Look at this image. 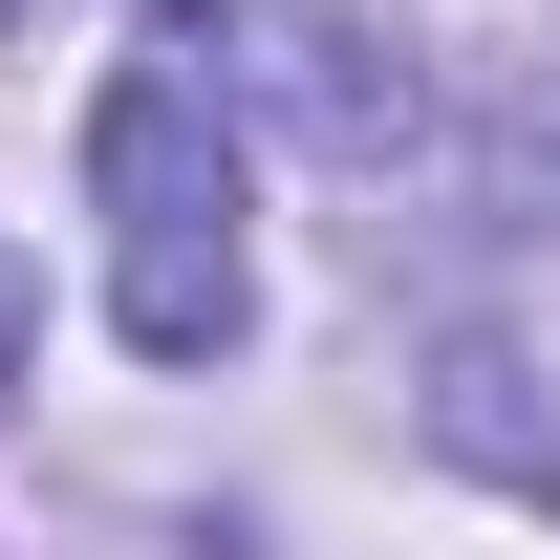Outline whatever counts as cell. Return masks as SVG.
Listing matches in <instances>:
<instances>
[{
  "label": "cell",
  "instance_id": "2",
  "mask_svg": "<svg viewBox=\"0 0 560 560\" xmlns=\"http://www.w3.org/2000/svg\"><path fill=\"white\" fill-rule=\"evenodd\" d=\"M151 44H173L195 86H280L324 151H388V130H410V66H366V0H173Z\"/></svg>",
  "mask_w": 560,
  "mask_h": 560
},
{
  "label": "cell",
  "instance_id": "1",
  "mask_svg": "<svg viewBox=\"0 0 560 560\" xmlns=\"http://www.w3.org/2000/svg\"><path fill=\"white\" fill-rule=\"evenodd\" d=\"M86 215H108V324L151 366H215L259 324V259H237V130H215L195 66H130L86 108Z\"/></svg>",
  "mask_w": 560,
  "mask_h": 560
},
{
  "label": "cell",
  "instance_id": "3",
  "mask_svg": "<svg viewBox=\"0 0 560 560\" xmlns=\"http://www.w3.org/2000/svg\"><path fill=\"white\" fill-rule=\"evenodd\" d=\"M0 388H22V259H0Z\"/></svg>",
  "mask_w": 560,
  "mask_h": 560
}]
</instances>
